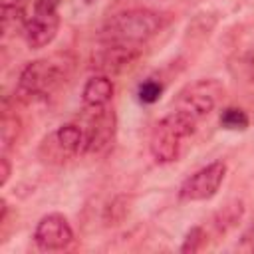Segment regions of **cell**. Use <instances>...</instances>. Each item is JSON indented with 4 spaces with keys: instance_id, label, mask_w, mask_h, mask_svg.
Instances as JSON below:
<instances>
[{
    "instance_id": "obj_1",
    "label": "cell",
    "mask_w": 254,
    "mask_h": 254,
    "mask_svg": "<svg viewBox=\"0 0 254 254\" xmlns=\"http://www.w3.org/2000/svg\"><path fill=\"white\" fill-rule=\"evenodd\" d=\"M73 64L75 60L67 52L30 62L18 77V87H16L18 97L26 101L50 97L67 81V77L71 75Z\"/></svg>"
},
{
    "instance_id": "obj_2",
    "label": "cell",
    "mask_w": 254,
    "mask_h": 254,
    "mask_svg": "<svg viewBox=\"0 0 254 254\" xmlns=\"http://www.w3.org/2000/svg\"><path fill=\"white\" fill-rule=\"evenodd\" d=\"M163 28V16L147 8H133L111 16L101 32V44H123V46H143Z\"/></svg>"
},
{
    "instance_id": "obj_3",
    "label": "cell",
    "mask_w": 254,
    "mask_h": 254,
    "mask_svg": "<svg viewBox=\"0 0 254 254\" xmlns=\"http://www.w3.org/2000/svg\"><path fill=\"white\" fill-rule=\"evenodd\" d=\"M196 117L183 109H175L157 121L149 139V151L157 163H173L181 155L183 141L196 129Z\"/></svg>"
},
{
    "instance_id": "obj_4",
    "label": "cell",
    "mask_w": 254,
    "mask_h": 254,
    "mask_svg": "<svg viewBox=\"0 0 254 254\" xmlns=\"http://www.w3.org/2000/svg\"><path fill=\"white\" fill-rule=\"evenodd\" d=\"M226 177V165L222 161L208 163L206 167L194 171L190 177L183 181L179 187V198L187 202H196V200H208L212 198L220 185L224 183Z\"/></svg>"
},
{
    "instance_id": "obj_5",
    "label": "cell",
    "mask_w": 254,
    "mask_h": 254,
    "mask_svg": "<svg viewBox=\"0 0 254 254\" xmlns=\"http://www.w3.org/2000/svg\"><path fill=\"white\" fill-rule=\"evenodd\" d=\"M91 115L87 117V125L83 127L85 131V153L89 155H103L109 151L115 139L117 131V117L115 111L109 109L107 105L103 107H89Z\"/></svg>"
},
{
    "instance_id": "obj_6",
    "label": "cell",
    "mask_w": 254,
    "mask_h": 254,
    "mask_svg": "<svg viewBox=\"0 0 254 254\" xmlns=\"http://www.w3.org/2000/svg\"><path fill=\"white\" fill-rule=\"evenodd\" d=\"M222 85L216 79H198L187 85L177 97V109L190 113L192 117L200 119L202 115L210 113L222 95Z\"/></svg>"
},
{
    "instance_id": "obj_7",
    "label": "cell",
    "mask_w": 254,
    "mask_h": 254,
    "mask_svg": "<svg viewBox=\"0 0 254 254\" xmlns=\"http://www.w3.org/2000/svg\"><path fill=\"white\" fill-rule=\"evenodd\" d=\"M34 242L40 250L58 252L65 250L73 242V230L67 218L60 212H50L42 216L34 230Z\"/></svg>"
},
{
    "instance_id": "obj_8",
    "label": "cell",
    "mask_w": 254,
    "mask_h": 254,
    "mask_svg": "<svg viewBox=\"0 0 254 254\" xmlns=\"http://www.w3.org/2000/svg\"><path fill=\"white\" fill-rule=\"evenodd\" d=\"M85 145L87 141L83 127L75 123H64L50 137L44 139L42 149H48V155L52 159H64V157L85 155Z\"/></svg>"
},
{
    "instance_id": "obj_9",
    "label": "cell",
    "mask_w": 254,
    "mask_h": 254,
    "mask_svg": "<svg viewBox=\"0 0 254 254\" xmlns=\"http://www.w3.org/2000/svg\"><path fill=\"white\" fill-rule=\"evenodd\" d=\"M60 30V14L50 10H34L24 26V40L32 50L50 46Z\"/></svg>"
},
{
    "instance_id": "obj_10",
    "label": "cell",
    "mask_w": 254,
    "mask_h": 254,
    "mask_svg": "<svg viewBox=\"0 0 254 254\" xmlns=\"http://www.w3.org/2000/svg\"><path fill=\"white\" fill-rule=\"evenodd\" d=\"M143 46H123V44H101L91 54V67L103 73L121 71L131 65L141 56Z\"/></svg>"
},
{
    "instance_id": "obj_11",
    "label": "cell",
    "mask_w": 254,
    "mask_h": 254,
    "mask_svg": "<svg viewBox=\"0 0 254 254\" xmlns=\"http://www.w3.org/2000/svg\"><path fill=\"white\" fill-rule=\"evenodd\" d=\"M113 81L105 75V73H99V75H91L83 89H81V99H83V105L85 107H103L111 101L113 97Z\"/></svg>"
},
{
    "instance_id": "obj_12",
    "label": "cell",
    "mask_w": 254,
    "mask_h": 254,
    "mask_svg": "<svg viewBox=\"0 0 254 254\" xmlns=\"http://www.w3.org/2000/svg\"><path fill=\"white\" fill-rule=\"evenodd\" d=\"M242 214H244V202H242V200L236 198V200L226 202V204L214 214V218H212V226H214L216 234H224V232H228L232 226H236V224L240 222Z\"/></svg>"
},
{
    "instance_id": "obj_13",
    "label": "cell",
    "mask_w": 254,
    "mask_h": 254,
    "mask_svg": "<svg viewBox=\"0 0 254 254\" xmlns=\"http://www.w3.org/2000/svg\"><path fill=\"white\" fill-rule=\"evenodd\" d=\"M24 16V2L22 0H2V32L10 34L18 28L24 30L26 26Z\"/></svg>"
},
{
    "instance_id": "obj_14",
    "label": "cell",
    "mask_w": 254,
    "mask_h": 254,
    "mask_svg": "<svg viewBox=\"0 0 254 254\" xmlns=\"http://www.w3.org/2000/svg\"><path fill=\"white\" fill-rule=\"evenodd\" d=\"M218 125L226 131H246L250 125V117L240 107H224L218 115Z\"/></svg>"
},
{
    "instance_id": "obj_15",
    "label": "cell",
    "mask_w": 254,
    "mask_h": 254,
    "mask_svg": "<svg viewBox=\"0 0 254 254\" xmlns=\"http://www.w3.org/2000/svg\"><path fill=\"white\" fill-rule=\"evenodd\" d=\"M206 244V232L202 226H192L187 234H185V240L181 244V252L183 254H194L198 250H202V246Z\"/></svg>"
},
{
    "instance_id": "obj_16",
    "label": "cell",
    "mask_w": 254,
    "mask_h": 254,
    "mask_svg": "<svg viewBox=\"0 0 254 254\" xmlns=\"http://www.w3.org/2000/svg\"><path fill=\"white\" fill-rule=\"evenodd\" d=\"M163 95V83L157 81V79H145L143 83H139L137 87V97L141 103L145 105H151L155 101H159Z\"/></svg>"
},
{
    "instance_id": "obj_17",
    "label": "cell",
    "mask_w": 254,
    "mask_h": 254,
    "mask_svg": "<svg viewBox=\"0 0 254 254\" xmlns=\"http://www.w3.org/2000/svg\"><path fill=\"white\" fill-rule=\"evenodd\" d=\"M18 131H20V121L16 115H10L8 111H4L2 115V127H0V137H2V147H10L16 137H18Z\"/></svg>"
},
{
    "instance_id": "obj_18",
    "label": "cell",
    "mask_w": 254,
    "mask_h": 254,
    "mask_svg": "<svg viewBox=\"0 0 254 254\" xmlns=\"http://www.w3.org/2000/svg\"><path fill=\"white\" fill-rule=\"evenodd\" d=\"M240 246H242L244 250H248V252H254V218H252V222L248 224V228L244 230L242 240H240Z\"/></svg>"
},
{
    "instance_id": "obj_19",
    "label": "cell",
    "mask_w": 254,
    "mask_h": 254,
    "mask_svg": "<svg viewBox=\"0 0 254 254\" xmlns=\"http://www.w3.org/2000/svg\"><path fill=\"white\" fill-rule=\"evenodd\" d=\"M10 173H12V167H10V161L8 157H0V187H6L8 179H10Z\"/></svg>"
},
{
    "instance_id": "obj_20",
    "label": "cell",
    "mask_w": 254,
    "mask_h": 254,
    "mask_svg": "<svg viewBox=\"0 0 254 254\" xmlns=\"http://www.w3.org/2000/svg\"><path fill=\"white\" fill-rule=\"evenodd\" d=\"M62 0H34V10H50V12H58Z\"/></svg>"
},
{
    "instance_id": "obj_21",
    "label": "cell",
    "mask_w": 254,
    "mask_h": 254,
    "mask_svg": "<svg viewBox=\"0 0 254 254\" xmlns=\"http://www.w3.org/2000/svg\"><path fill=\"white\" fill-rule=\"evenodd\" d=\"M85 2H93V0H85Z\"/></svg>"
}]
</instances>
